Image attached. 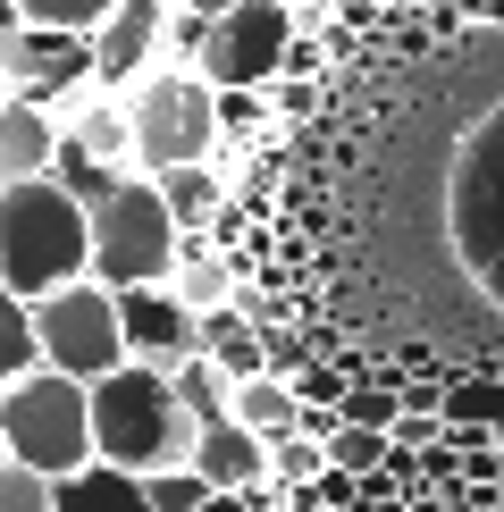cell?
Returning a JSON list of instances; mask_svg holds the SVG:
<instances>
[{
	"label": "cell",
	"instance_id": "obj_1",
	"mask_svg": "<svg viewBox=\"0 0 504 512\" xmlns=\"http://www.w3.org/2000/svg\"><path fill=\"white\" fill-rule=\"evenodd\" d=\"M93 277V210L59 194L51 177L0 194V286L17 303H51L59 286Z\"/></svg>",
	"mask_w": 504,
	"mask_h": 512
},
{
	"label": "cell",
	"instance_id": "obj_2",
	"mask_svg": "<svg viewBox=\"0 0 504 512\" xmlns=\"http://www.w3.org/2000/svg\"><path fill=\"white\" fill-rule=\"evenodd\" d=\"M93 445H101L110 471L160 479V471H194L202 429H194V412L177 403V378L126 361L118 378H101V387H93Z\"/></svg>",
	"mask_w": 504,
	"mask_h": 512
},
{
	"label": "cell",
	"instance_id": "obj_3",
	"mask_svg": "<svg viewBox=\"0 0 504 512\" xmlns=\"http://www.w3.org/2000/svg\"><path fill=\"white\" fill-rule=\"evenodd\" d=\"M0 445H9V462H26L42 479H76L101 462L93 445V387H76V378L59 370H34L17 378L9 395H0Z\"/></svg>",
	"mask_w": 504,
	"mask_h": 512
},
{
	"label": "cell",
	"instance_id": "obj_4",
	"mask_svg": "<svg viewBox=\"0 0 504 512\" xmlns=\"http://www.w3.org/2000/svg\"><path fill=\"white\" fill-rule=\"evenodd\" d=\"M177 269H185V227H177V210L160 202V185L152 177L118 185V194L93 210V286L143 294V286H177Z\"/></svg>",
	"mask_w": 504,
	"mask_h": 512
},
{
	"label": "cell",
	"instance_id": "obj_5",
	"mask_svg": "<svg viewBox=\"0 0 504 512\" xmlns=\"http://www.w3.org/2000/svg\"><path fill=\"white\" fill-rule=\"evenodd\" d=\"M135 168L143 177H168V168H210V143H219V93L177 68V76H143L135 84Z\"/></svg>",
	"mask_w": 504,
	"mask_h": 512
},
{
	"label": "cell",
	"instance_id": "obj_6",
	"mask_svg": "<svg viewBox=\"0 0 504 512\" xmlns=\"http://www.w3.org/2000/svg\"><path fill=\"white\" fill-rule=\"evenodd\" d=\"M34 336H42V370L76 378V387H101V378L126 370V319L110 286H59L51 303H34Z\"/></svg>",
	"mask_w": 504,
	"mask_h": 512
},
{
	"label": "cell",
	"instance_id": "obj_7",
	"mask_svg": "<svg viewBox=\"0 0 504 512\" xmlns=\"http://www.w3.org/2000/svg\"><path fill=\"white\" fill-rule=\"evenodd\" d=\"M294 9L286 0H244V9H227L219 26H210L202 42V84L210 93H261V84H278L286 76V51H294Z\"/></svg>",
	"mask_w": 504,
	"mask_h": 512
},
{
	"label": "cell",
	"instance_id": "obj_8",
	"mask_svg": "<svg viewBox=\"0 0 504 512\" xmlns=\"http://www.w3.org/2000/svg\"><path fill=\"white\" fill-rule=\"evenodd\" d=\"M101 84V51L93 34H51V26H17L0 42V93L9 101H34V110H76L84 93Z\"/></svg>",
	"mask_w": 504,
	"mask_h": 512
},
{
	"label": "cell",
	"instance_id": "obj_9",
	"mask_svg": "<svg viewBox=\"0 0 504 512\" xmlns=\"http://www.w3.org/2000/svg\"><path fill=\"white\" fill-rule=\"evenodd\" d=\"M118 319H126V361H143V370H185L202 353V311H185L177 286L118 294Z\"/></svg>",
	"mask_w": 504,
	"mask_h": 512
},
{
	"label": "cell",
	"instance_id": "obj_10",
	"mask_svg": "<svg viewBox=\"0 0 504 512\" xmlns=\"http://www.w3.org/2000/svg\"><path fill=\"white\" fill-rule=\"evenodd\" d=\"M168 17H177V0H118V17L93 34V51H101V93H135L143 59L168 51Z\"/></svg>",
	"mask_w": 504,
	"mask_h": 512
},
{
	"label": "cell",
	"instance_id": "obj_11",
	"mask_svg": "<svg viewBox=\"0 0 504 512\" xmlns=\"http://www.w3.org/2000/svg\"><path fill=\"white\" fill-rule=\"evenodd\" d=\"M59 126H68V143H76L84 160H101V168H126V177H143V168H135V110H126L118 93H101V84H93V93H84V101H76V110L59 118Z\"/></svg>",
	"mask_w": 504,
	"mask_h": 512
},
{
	"label": "cell",
	"instance_id": "obj_12",
	"mask_svg": "<svg viewBox=\"0 0 504 512\" xmlns=\"http://www.w3.org/2000/svg\"><path fill=\"white\" fill-rule=\"evenodd\" d=\"M194 471H202L210 496H244V487L269 479V445L252 429H236V420H219V429H202V445H194Z\"/></svg>",
	"mask_w": 504,
	"mask_h": 512
},
{
	"label": "cell",
	"instance_id": "obj_13",
	"mask_svg": "<svg viewBox=\"0 0 504 512\" xmlns=\"http://www.w3.org/2000/svg\"><path fill=\"white\" fill-rule=\"evenodd\" d=\"M236 429H252L261 445L303 437V395H294L286 378H252V387H236Z\"/></svg>",
	"mask_w": 504,
	"mask_h": 512
},
{
	"label": "cell",
	"instance_id": "obj_14",
	"mask_svg": "<svg viewBox=\"0 0 504 512\" xmlns=\"http://www.w3.org/2000/svg\"><path fill=\"white\" fill-rule=\"evenodd\" d=\"M59 512H152V496H143V479L110 471V462H93V471L59 479Z\"/></svg>",
	"mask_w": 504,
	"mask_h": 512
},
{
	"label": "cell",
	"instance_id": "obj_15",
	"mask_svg": "<svg viewBox=\"0 0 504 512\" xmlns=\"http://www.w3.org/2000/svg\"><path fill=\"white\" fill-rule=\"evenodd\" d=\"M446 429H496L504 437V378L496 370H446Z\"/></svg>",
	"mask_w": 504,
	"mask_h": 512
},
{
	"label": "cell",
	"instance_id": "obj_16",
	"mask_svg": "<svg viewBox=\"0 0 504 512\" xmlns=\"http://www.w3.org/2000/svg\"><path fill=\"white\" fill-rule=\"evenodd\" d=\"M168 378H177V403L194 412V429H219V420H236V378H227L210 353H194L185 370H168Z\"/></svg>",
	"mask_w": 504,
	"mask_h": 512
},
{
	"label": "cell",
	"instance_id": "obj_17",
	"mask_svg": "<svg viewBox=\"0 0 504 512\" xmlns=\"http://www.w3.org/2000/svg\"><path fill=\"white\" fill-rule=\"evenodd\" d=\"M42 370V336H34V303H17L9 286H0V395L17 387V378Z\"/></svg>",
	"mask_w": 504,
	"mask_h": 512
},
{
	"label": "cell",
	"instance_id": "obj_18",
	"mask_svg": "<svg viewBox=\"0 0 504 512\" xmlns=\"http://www.w3.org/2000/svg\"><path fill=\"white\" fill-rule=\"evenodd\" d=\"M177 303H185V311H227V303H236V261H227V252H194V244H185Z\"/></svg>",
	"mask_w": 504,
	"mask_h": 512
},
{
	"label": "cell",
	"instance_id": "obj_19",
	"mask_svg": "<svg viewBox=\"0 0 504 512\" xmlns=\"http://www.w3.org/2000/svg\"><path fill=\"white\" fill-rule=\"evenodd\" d=\"M160 185V202L177 210V227L194 236V227H210V210H219V177L210 168H168V177H152Z\"/></svg>",
	"mask_w": 504,
	"mask_h": 512
},
{
	"label": "cell",
	"instance_id": "obj_20",
	"mask_svg": "<svg viewBox=\"0 0 504 512\" xmlns=\"http://www.w3.org/2000/svg\"><path fill=\"white\" fill-rule=\"evenodd\" d=\"M345 429H378V437H395L404 429V395H395V378H362V387H345Z\"/></svg>",
	"mask_w": 504,
	"mask_h": 512
},
{
	"label": "cell",
	"instance_id": "obj_21",
	"mask_svg": "<svg viewBox=\"0 0 504 512\" xmlns=\"http://www.w3.org/2000/svg\"><path fill=\"white\" fill-rule=\"evenodd\" d=\"M26 26H51V34H101L118 17V0H17Z\"/></svg>",
	"mask_w": 504,
	"mask_h": 512
},
{
	"label": "cell",
	"instance_id": "obj_22",
	"mask_svg": "<svg viewBox=\"0 0 504 512\" xmlns=\"http://www.w3.org/2000/svg\"><path fill=\"white\" fill-rule=\"evenodd\" d=\"M0 512H59V479H42V471L0 454Z\"/></svg>",
	"mask_w": 504,
	"mask_h": 512
},
{
	"label": "cell",
	"instance_id": "obj_23",
	"mask_svg": "<svg viewBox=\"0 0 504 512\" xmlns=\"http://www.w3.org/2000/svg\"><path fill=\"white\" fill-rule=\"evenodd\" d=\"M269 471H278L286 487H320L336 462H328V445H320V437H286V445H269Z\"/></svg>",
	"mask_w": 504,
	"mask_h": 512
},
{
	"label": "cell",
	"instance_id": "obj_24",
	"mask_svg": "<svg viewBox=\"0 0 504 512\" xmlns=\"http://www.w3.org/2000/svg\"><path fill=\"white\" fill-rule=\"evenodd\" d=\"M261 353H269V378H286V387L311 370V361H328V353L311 345L303 328H294V319H286V328H261Z\"/></svg>",
	"mask_w": 504,
	"mask_h": 512
},
{
	"label": "cell",
	"instance_id": "obj_25",
	"mask_svg": "<svg viewBox=\"0 0 504 512\" xmlns=\"http://www.w3.org/2000/svg\"><path fill=\"white\" fill-rule=\"evenodd\" d=\"M143 496H152V512H210L202 471H160V479H143Z\"/></svg>",
	"mask_w": 504,
	"mask_h": 512
},
{
	"label": "cell",
	"instance_id": "obj_26",
	"mask_svg": "<svg viewBox=\"0 0 504 512\" xmlns=\"http://www.w3.org/2000/svg\"><path fill=\"white\" fill-rule=\"evenodd\" d=\"M294 395L303 403H345V370H336V361H311V370L294 378Z\"/></svg>",
	"mask_w": 504,
	"mask_h": 512
},
{
	"label": "cell",
	"instance_id": "obj_27",
	"mask_svg": "<svg viewBox=\"0 0 504 512\" xmlns=\"http://www.w3.org/2000/svg\"><path fill=\"white\" fill-rule=\"evenodd\" d=\"M328 51H336V42H311V34H303V42L286 51V76H278V84H311V76L328 68Z\"/></svg>",
	"mask_w": 504,
	"mask_h": 512
},
{
	"label": "cell",
	"instance_id": "obj_28",
	"mask_svg": "<svg viewBox=\"0 0 504 512\" xmlns=\"http://www.w3.org/2000/svg\"><path fill=\"white\" fill-rule=\"evenodd\" d=\"M219 126L227 135H252V126H261V101L252 93H219Z\"/></svg>",
	"mask_w": 504,
	"mask_h": 512
},
{
	"label": "cell",
	"instance_id": "obj_29",
	"mask_svg": "<svg viewBox=\"0 0 504 512\" xmlns=\"http://www.w3.org/2000/svg\"><path fill=\"white\" fill-rule=\"evenodd\" d=\"M177 9H185V17H210V26H219V17H227V9H244V0H177Z\"/></svg>",
	"mask_w": 504,
	"mask_h": 512
},
{
	"label": "cell",
	"instance_id": "obj_30",
	"mask_svg": "<svg viewBox=\"0 0 504 512\" xmlns=\"http://www.w3.org/2000/svg\"><path fill=\"white\" fill-rule=\"evenodd\" d=\"M17 26H26V17H17V0H0V42H9Z\"/></svg>",
	"mask_w": 504,
	"mask_h": 512
},
{
	"label": "cell",
	"instance_id": "obj_31",
	"mask_svg": "<svg viewBox=\"0 0 504 512\" xmlns=\"http://www.w3.org/2000/svg\"><path fill=\"white\" fill-rule=\"evenodd\" d=\"M210 512H244V496H210Z\"/></svg>",
	"mask_w": 504,
	"mask_h": 512
},
{
	"label": "cell",
	"instance_id": "obj_32",
	"mask_svg": "<svg viewBox=\"0 0 504 512\" xmlns=\"http://www.w3.org/2000/svg\"><path fill=\"white\" fill-rule=\"evenodd\" d=\"M0 454H9V445H0Z\"/></svg>",
	"mask_w": 504,
	"mask_h": 512
},
{
	"label": "cell",
	"instance_id": "obj_33",
	"mask_svg": "<svg viewBox=\"0 0 504 512\" xmlns=\"http://www.w3.org/2000/svg\"><path fill=\"white\" fill-rule=\"evenodd\" d=\"M0 185H9V177H0Z\"/></svg>",
	"mask_w": 504,
	"mask_h": 512
}]
</instances>
